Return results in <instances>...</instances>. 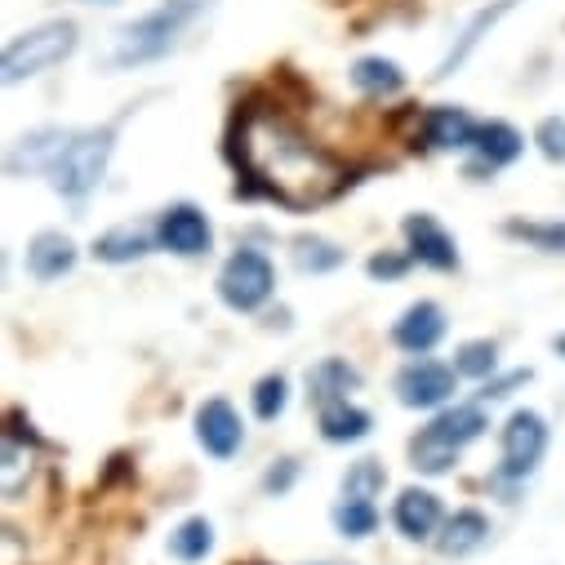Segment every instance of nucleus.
Segmentation results:
<instances>
[{
  "instance_id": "nucleus-24",
  "label": "nucleus",
  "mask_w": 565,
  "mask_h": 565,
  "mask_svg": "<svg viewBox=\"0 0 565 565\" xmlns=\"http://www.w3.org/2000/svg\"><path fill=\"white\" fill-rule=\"evenodd\" d=\"M334 530L343 539H370L379 530V508L365 503V499H339L334 508Z\"/></svg>"
},
{
  "instance_id": "nucleus-22",
  "label": "nucleus",
  "mask_w": 565,
  "mask_h": 565,
  "mask_svg": "<svg viewBox=\"0 0 565 565\" xmlns=\"http://www.w3.org/2000/svg\"><path fill=\"white\" fill-rule=\"evenodd\" d=\"M210 552H214V525H210L205 516H188V521L174 525V534H170V556H179L183 565H196V561H205Z\"/></svg>"
},
{
  "instance_id": "nucleus-15",
  "label": "nucleus",
  "mask_w": 565,
  "mask_h": 565,
  "mask_svg": "<svg viewBox=\"0 0 565 565\" xmlns=\"http://www.w3.org/2000/svg\"><path fill=\"white\" fill-rule=\"evenodd\" d=\"M76 267V241L63 232H36L28 241V271L36 280H63Z\"/></svg>"
},
{
  "instance_id": "nucleus-31",
  "label": "nucleus",
  "mask_w": 565,
  "mask_h": 565,
  "mask_svg": "<svg viewBox=\"0 0 565 565\" xmlns=\"http://www.w3.org/2000/svg\"><path fill=\"white\" fill-rule=\"evenodd\" d=\"M23 463H32V455H28V450L14 441V433H10V437H6V494H10V499H19V490H23V486H19Z\"/></svg>"
},
{
  "instance_id": "nucleus-34",
  "label": "nucleus",
  "mask_w": 565,
  "mask_h": 565,
  "mask_svg": "<svg viewBox=\"0 0 565 565\" xmlns=\"http://www.w3.org/2000/svg\"><path fill=\"white\" fill-rule=\"evenodd\" d=\"M174 10H183V14H196V10H205V6H214V0H170Z\"/></svg>"
},
{
  "instance_id": "nucleus-13",
  "label": "nucleus",
  "mask_w": 565,
  "mask_h": 565,
  "mask_svg": "<svg viewBox=\"0 0 565 565\" xmlns=\"http://www.w3.org/2000/svg\"><path fill=\"white\" fill-rule=\"evenodd\" d=\"M392 525L409 539V543H428L441 530V499L433 490H401L396 508H392Z\"/></svg>"
},
{
  "instance_id": "nucleus-32",
  "label": "nucleus",
  "mask_w": 565,
  "mask_h": 565,
  "mask_svg": "<svg viewBox=\"0 0 565 565\" xmlns=\"http://www.w3.org/2000/svg\"><path fill=\"white\" fill-rule=\"evenodd\" d=\"M290 481H295V459H280V472H276V468H271V472H267V481H263V486H267V490H271V494H280V490H286V486H290Z\"/></svg>"
},
{
  "instance_id": "nucleus-21",
  "label": "nucleus",
  "mask_w": 565,
  "mask_h": 565,
  "mask_svg": "<svg viewBox=\"0 0 565 565\" xmlns=\"http://www.w3.org/2000/svg\"><path fill=\"white\" fill-rule=\"evenodd\" d=\"M361 383V374L348 365V361H339V356H330V361H321L312 374H308V387H312V401L317 405H330V401H348V392Z\"/></svg>"
},
{
  "instance_id": "nucleus-20",
  "label": "nucleus",
  "mask_w": 565,
  "mask_h": 565,
  "mask_svg": "<svg viewBox=\"0 0 565 565\" xmlns=\"http://www.w3.org/2000/svg\"><path fill=\"white\" fill-rule=\"evenodd\" d=\"M152 249V236L143 227H134V223H120L111 232H103L94 241V258L98 263H134V258H143Z\"/></svg>"
},
{
  "instance_id": "nucleus-9",
  "label": "nucleus",
  "mask_w": 565,
  "mask_h": 565,
  "mask_svg": "<svg viewBox=\"0 0 565 565\" xmlns=\"http://www.w3.org/2000/svg\"><path fill=\"white\" fill-rule=\"evenodd\" d=\"M157 241H161V249H170V254H179V258H196V254H210V245H214V227H210V218L196 210V205H170V210H161V218H157Z\"/></svg>"
},
{
  "instance_id": "nucleus-25",
  "label": "nucleus",
  "mask_w": 565,
  "mask_h": 565,
  "mask_svg": "<svg viewBox=\"0 0 565 565\" xmlns=\"http://www.w3.org/2000/svg\"><path fill=\"white\" fill-rule=\"evenodd\" d=\"M383 486H387V472H383L379 459H356V463L343 472V499H365V503H374Z\"/></svg>"
},
{
  "instance_id": "nucleus-14",
  "label": "nucleus",
  "mask_w": 565,
  "mask_h": 565,
  "mask_svg": "<svg viewBox=\"0 0 565 565\" xmlns=\"http://www.w3.org/2000/svg\"><path fill=\"white\" fill-rule=\"evenodd\" d=\"M477 129H481V125H477L463 107H450V103L433 107L428 120H423V134H428V143H433L437 152H463V148H477Z\"/></svg>"
},
{
  "instance_id": "nucleus-30",
  "label": "nucleus",
  "mask_w": 565,
  "mask_h": 565,
  "mask_svg": "<svg viewBox=\"0 0 565 565\" xmlns=\"http://www.w3.org/2000/svg\"><path fill=\"white\" fill-rule=\"evenodd\" d=\"M534 143L552 166H565V116H543L534 129Z\"/></svg>"
},
{
  "instance_id": "nucleus-12",
  "label": "nucleus",
  "mask_w": 565,
  "mask_h": 565,
  "mask_svg": "<svg viewBox=\"0 0 565 565\" xmlns=\"http://www.w3.org/2000/svg\"><path fill=\"white\" fill-rule=\"evenodd\" d=\"M196 441L205 455L214 459H232L245 441V428H241V414L227 405V401H205L196 409Z\"/></svg>"
},
{
  "instance_id": "nucleus-16",
  "label": "nucleus",
  "mask_w": 565,
  "mask_h": 565,
  "mask_svg": "<svg viewBox=\"0 0 565 565\" xmlns=\"http://www.w3.org/2000/svg\"><path fill=\"white\" fill-rule=\"evenodd\" d=\"M370 428H374V418H370L361 405H352V401H330V405H321V437H326L330 446L365 441Z\"/></svg>"
},
{
  "instance_id": "nucleus-10",
  "label": "nucleus",
  "mask_w": 565,
  "mask_h": 565,
  "mask_svg": "<svg viewBox=\"0 0 565 565\" xmlns=\"http://www.w3.org/2000/svg\"><path fill=\"white\" fill-rule=\"evenodd\" d=\"M401 232H405L409 258H418L423 267H433V271H455L459 267V245L433 214H409L401 223Z\"/></svg>"
},
{
  "instance_id": "nucleus-29",
  "label": "nucleus",
  "mask_w": 565,
  "mask_h": 565,
  "mask_svg": "<svg viewBox=\"0 0 565 565\" xmlns=\"http://www.w3.org/2000/svg\"><path fill=\"white\" fill-rule=\"evenodd\" d=\"M508 236H516V241H525L543 254H565V223H521V218H512Z\"/></svg>"
},
{
  "instance_id": "nucleus-35",
  "label": "nucleus",
  "mask_w": 565,
  "mask_h": 565,
  "mask_svg": "<svg viewBox=\"0 0 565 565\" xmlns=\"http://www.w3.org/2000/svg\"><path fill=\"white\" fill-rule=\"evenodd\" d=\"M552 348H556V352L565 356V334H556V339H552Z\"/></svg>"
},
{
  "instance_id": "nucleus-37",
  "label": "nucleus",
  "mask_w": 565,
  "mask_h": 565,
  "mask_svg": "<svg viewBox=\"0 0 565 565\" xmlns=\"http://www.w3.org/2000/svg\"><path fill=\"white\" fill-rule=\"evenodd\" d=\"M308 565H343V561H308Z\"/></svg>"
},
{
  "instance_id": "nucleus-36",
  "label": "nucleus",
  "mask_w": 565,
  "mask_h": 565,
  "mask_svg": "<svg viewBox=\"0 0 565 565\" xmlns=\"http://www.w3.org/2000/svg\"><path fill=\"white\" fill-rule=\"evenodd\" d=\"M81 6H116V0H81Z\"/></svg>"
},
{
  "instance_id": "nucleus-19",
  "label": "nucleus",
  "mask_w": 565,
  "mask_h": 565,
  "mask_svg": "<svg viewBox=\"0 0 565 565\" xmlns=\"http://www.w3.org/2000/svg\"><path fill=\"white\" fill-rule=\"evenodd\" d=\"M477 152H481V161H486L490 170H503V166H512V161L525 152V138H521L508 120H486V125L477 129Z\"/></svg>"
},
{
  "instance_id": "nucleus-6",
  "label": "nucleus",
  "mask_w": 565,
  "mask_h": 565,
  "mask_svg": "<svg viewBox=\"0 0 565 565\" xmlns=\"http://www.w3.org/2000/svg\"><path fill=\"white\" fill-rule=\"evenodd\" d=\"M276 290V267L258 249H236L218 271V299L232 312H258Z\"/></svg>"
},
{
  "instance_id": "nucleus-8",
  "label": "nucleus",
  "mask_w": 565,
  "mask_h": 565,
  "mask_svg": "<svg viewBox=\"0 0 565 565\" xmlns=\"http://www.w3.org/2000/svg\"><path fill=\"white\" fill-rule=\"evenodd\" d=\"M455 374L459 370H450L441 361H409L396 374L392 387H396V401L405 409H437V405H446L455 396Z\"/></svg>"
},
{
  "instance_id": "nucleus-1",
  "label": "nucleus",
  "mask_w": 565,
  "mask_h": 565,
  "mask_svg": "<svg viewBox=\"0 0 565 565\" xmlns=\"http://www.w3.org/2000/svg\"><path fill=\"white\" fill-rule=\"evenodd\" d=\"M245 174L290 210L326 205L343 188V166L276 107H249L236 129Z\"/></svg>"
},
{
  "instance_id": "nucleus-4",
  "label": "nucleus",
  "mask_w": 565,
  "mask_h": 565,
  "mask_svg": "<svg viewBox=\"0 0 565 565\" xmlns=\"http://www.w3.org/2000/svg\"><path fill=\"white\" fill-rule=\"evenodd\" d=\"M76 23L67 19H50V23H36L28 32H19L10 45H6V58H0V67H6V81L19 85L28 76H41L58 63H67L76 54Z\"/></svg>"
},
{
  "instance_id": "nucleus-28",
  "label": "nucleus",
  "mask_w": 565,
  "mask_h": 565,
  "mask_svg": "<svg viewBox=\"0 0 565 565\" xmlns=\"http://www.w3.org/2000/svg\"><path fill=\"white\" fill-rule=\"evenodd\" d=\"M286 405H290V379L286 374H267V379L254 383V414L263 423L280 418V414H286Z\"/></svg>"
},
{
  "instance_id": "nucleus-27",
  "label": "nucleus",
  "mask_w": 565,
  "mask_h": 565,
  "mask_svg": "<svg viewBox=\"0 0 565 565\" xmlns=\"http://www.w3.org/2000/svg\"><path fill=\"white\" fill-rule=\"evenodd\" d=\"M343 263V249L339 245H330V241H321V236H299L295 241V267L299 271H334Z\"/></svg>"
},
{
  "instance_id": "nucleus-11",
  "label": "nucleus",
  "mask_w": 565,
  "mask_h": 565,
  "mask_svg": "<svg viewBox=\"0 0 565 565\" xmlns=\"http://www.w3.org/2000/svg\"><path fill=\"white\" fill-rule=\"evenodd\" d=\"M441 339H446V312H441L433 299L409 303V308L401 312V321L392 326V343H396L401 352H414V356L433 352Z\"/></svg>"
},
{
  "instance_id": "nucleus-33",
  "label": "nucleus",
  "mask_w": 565,
  "mask_h": 565,
  "mask_svg": "<svg viewBox=\"0 0 565 565\" xmlns=\"http://www.w3.org/2000/svg\"><path fill=\"white\" fill-rule=\"evenodd\" d=\"M401 271H405V263L392 258V254H374L370 258V276H401Z\"/></svg>"
},
{
  "instance_id": "nucleus-17",
  "label": "nucleus",
  "mask_w": 565,
  "mask_h": 565,
  "mask_svg": "<svg viewBox=\"0 0 565 565\" xmlns=\"http://www.w3.org/2000/svg\"><path fill=\"white\" fill-rule=\"evenodd\" d=\"M486 539H490V521H486L477 508H463V512H455V516L441 525L437 547H441V556H468V552H477Z\"/></svg>"
},
{
  "instance_id": "nucleus-3",
  "label": "nucleus",
  "mask_w": 565,
  "mask_h": 565,
  "mask_svg": "<svg viewBox=\"0 0 565 565\" xmlns=\"http://www.w3.org/2000/svg\"><path fill=\"white\" fill-rule=\"evenodd\" d=\"M490 428V418L481 405H455V409H441L428 428H423L414 441H409V459L418 472L428 477H441L450 472V463L459 459L463 446H472L481 433Z\"/></svg>"
},
{
  "instance_id": "nucleus-7",
  "label": "nucleus",
  "mask_w": 565,
  "mask_h": 565,
  "mask_svg": "<svg viewBox=\"0 0 565 565\" xmlns=\"http://www.w3.org/2000/svg\"><path fill=\"white\" fill-rule=\"evenodd\" d=\"M547 455V423L543 414L534 409H516L508 423H503V463H499V477L503 481H525Z\"/></svg>"
},
{
  "instance_id": "nucleus-5",
  "label": "nucleus",
  "mask_w": 565,
  "mask_h": 565,
  "mask_svg": "<svg viewBox=\"0 0 565 565\" xmlns=\"http://www.w3.org/2000/svg\"><path fill=\"white\" fill-rule=\"evenodd\" d=\"M183 10L166 6V10H152L143 19H134L116 32V45H111V67H138V63H157L174 50L179 32H183Z\"/></svg>"
},
{
  "instance_id": "nucleus-26",
  "label": "nucleus",
  "mask_w": 565,
  "mask_h": 565,
  "mask_svg": "<svg viewBox=\"0 0 565 565\" xmlns=\"http://www.w3.org/2000/svg\"><path fill=\"white\" fill-rule=\"evenodd\" d=\"M455 370H459L463 379H490V374L499 370V348H494L490 339H468V343H459V352H455Z\"/></svg>"
},
{
  "instance_id": "nucleus-2",
  "label": "nucleus",
  "mask_w": 565,
  "mask_h": 565,
  "mask_svg": "<svg viewBox=\"0 0 565 565\" xmlns=\"http://www.w3.org/2000/svg\"><path fill=\"white\" fill-rule=\"evenodd\" d=\"M111 148H116V129L103 125V129H36L28 134L23 143L14 148L10 157V174H45L54 192L81 201L89 196L103 174H107V161H111Z\"/></svg>"
},
{
  "instance_id": "nucleus-23",
  "label": "nucleus",
  "mask_w": 565,
  "mask_h": 565,
  "mask_svg": "<svg viewBox=\"0 0 565 565\" xmlns=\"http://www.w3.org/2000/svg\"><path fill=\"white\" fill-rule=\"evenodd\" d=\"M508 10H512V0H494L490 10H481V14H477V19L468 23V28H463L459 45H455V50L446 54V63H441V72H437V76H450V72H455V67H459V63H463V58H468V54H472L477 45H481V36H486V32H490V28H494V23H499V19L508 14Z\"/></svg>"
},
{
  "instance_id": "nucleus-18",
  "label": "nucleus",
  "mask_w": 565,
  "mask_h": 565,
  "mask_svg": "<svg viewBox=\"0 0 565 565\" xmlns=\"http://www.w3.org/2000/svg\"><path fill=\"white\" fill-rule=\"evenodd\" d=\"M352 85L370 98H392L405 89V72H401V63H392L383 54H365L352 63Z\"/></svg>"
}]
</instances>
